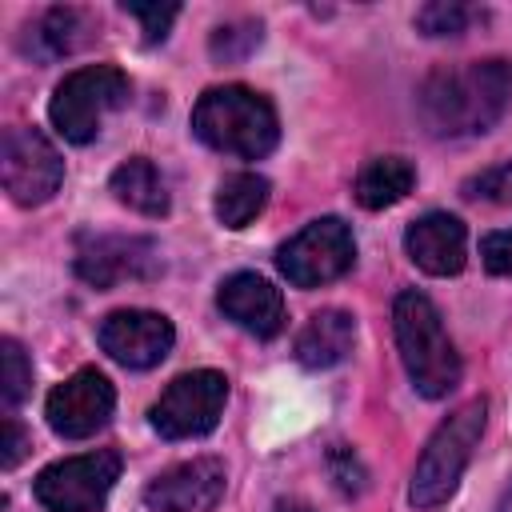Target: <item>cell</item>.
<instances>
[{
	"mask_svg": "<svg viewBox=\"0 0 512 512\" xmlns=\"http://www.w3.org/2000/svg\"><path fill=\"white\" fill-rule=\"evenodd\" d=\"M412 184H416L412 160H404V156H372L356 176V200L376 212V208H388V204L404 200L412 192Z\"/></svg>",
	"mask_w": 512,
	"mask_h": 512,
	"instance_id": "cell-18",
	"label": "cell"
},
{
	"mask_svg": "<svg viewBox=\"0 0 512 512\" xmlns=\"http://www.w3.org/2000/svg\"><path fill=\"white\" fill-rule=\"evenodd\" d=\"M484 420H488V404L468 400L432 432V440L424 444V452L416 460L412 488H408V500L416 508H440L456 492V484L484 436Z\"/></svg>",
	"mask_w": 512,
	"mask_h": 512,
	"instance_id": "cell-4",
	"label": "cell"
},
{
	"mask_svg": "<svg viewBox=\"0 0 512 512\" xmlns=\"http://www.w3.org/2000/svg\"><path fill=\"white\" fill-rule=\"evenodd\" d=\"M480 260L496 276H512V228L508 232H488L480 240Z\"/></svg>",
	"mask_w": 512,
	"mask_h": 512,
	"instance_id": "cell-27",
	"label": "cell"
},
{
	"mask_svg": "<svg viewBox=\"0 0 512 512\" xmlns=\"http://www.w3.org/2000/svg\"><path fill=\"white\" fill-rule=\"evenodd\" d=\"M392 328H396V348L400 360L408 368V380L420 396L440 400L460 384V352L444 332V320L436 312V304L416 292L404 288L392 304Z\"/></svg>",
	"mask_w": 512,
	"mask_h": 512,
	"instance_id": "cell-3",
	"label": "cell"
},
{
	"mask_svg": "<svg viewBox=\"0 0 512 512\" xmlns=\"http://www.w3.org/2000/svg\"><path fill=\"white\" fill-rule=\"evenodd\" d=\"M356 344V320L340 308H324L316 316H308V324L296 336V360L304 368H332L340 360H348Z\"/></svg>",
	"mask_w": 512,
	"mask_h": 512,
	"instance_id": "cell-16",
	"label": "cell"
},
{
	"mask_svg": "<svg viewBox=\"0 0 512 512\" xmlns=\"http://www.w3.org/2000/svg\"><path fill=\"white\" fill-rule=\"evenodd\" d=\"M160 272V252L144 236H92L76 252V276L92 288H112L120 280H148Z\"/></svg>",
	"mask_w": 512,
	"mask_h": 512,
	"instance_id": "cell-12",
	"label": "cell"
},
{
	"mask_svg": "<svg viewBox=\"0 0 512 512\" xmlns=\"http://www.w3.org/2000/svg\"><path fill=\"white\" fill-rule=\"evenodd\" d=\"M420 120L432 136H476L488 132L512 104V60H468L460 68H440L424 80Z\"/></svg>",
	"mask_w": 512,
	"mask_h": 512,
	"instance_id": "cell-1",
	"label": "cell"
},
{
	"mask_svg": "<svg viewBox=\"0 0 512 512\" xmlns=\"http://www.w3.org/2000/svg\"><path fill=\"white\" fill-rule=\"evenodd\" d=\"M496 512H512V488H504V496H500V504H496Z\"/></svg>",
	"mask_w": 512,
	"mask_h": 512,
	"instance_id": "cell-30",
	"label": "cell"
},
{
	"mask_svg": "<svg viewBox=\"0 0 512 512\" xmlns=\"http://www.w3.org/2000/svg\"><path fill=\"white\" fill-rule=\"evenodd\" d=\"M28 448H32L28 432H24L12 416H4V424H0V468H16Z\"/></svg>",
	"mask_w": 512,
	"mask_h": 512,
	"instance_id": "cell-28",
	"label": "cell"
},
{
	"mask_svg": "<svg viewBox=\"0 0 512 512\" xmlns=\"http://www.w3.org/2000/svg\"><path fill=\"white\" fill-rule=\"evenodd\" d=\"M472 16L476 12L468 4H460V0H432V4H424L416 12V28L424 36H460Z\"/></svg>",
	"mask_w": 512,
	"mask_h": 512,
	"instance_id": "cell-22",
	"label": "cell"
},
{
	"mask_svg": "<svg viewBox=\"0 0 512 512\" xmlns=\"http://www.w3.org/2000/svg\"><path fill=\"white\" fill-rule=\"evenodd\" d=\"M112 408H116L112 380L96 368H80L76 376H68L64 384H56L48 392L44 416H48V428L56 436L84 440V436H96L112 420Z\"/></svg>",
	"mask_w": 512,
	"mask_h": 512,
	"instance_id": "cell-10",
	"label": "cell"
},
{
	"mask_svg": "<svg viewBox=\"0 0 512 512\" xmlns=\"http://www.w3.org/2000/svg\"><path fill=\"white\" fill-rule=\"evenodd\" d=\"M268 204V180L256 172H236L228 180H220L216 188V220L224 228H244L252 224Z\"/></svg>",
	"mask_w": 512,
	"mask_h": 512,
	"instance_id": "cell-19",
	"label": "cell"
},
{
	"mask_svg": "<svg viewBox=\"0 0 512 512\" xmlns=\"http://www.w3.org/2000/svg\"><path fill=\"white\" fill-rule=\"evenodd\" d=\"M112 192L120 204H128L140 216H164L168 212V184L160 168L148 156H132L112 172Z\"/></svg>",
	"mask_w": 512,
	"mask_h": 512,
	"instance_id": "cell-17",
	"label": "cell"
},
{
	"mask_svg": "<svg viewBox=\"0 0 512 512\" xmlns=\"http://www.w3.org/2000/svg\"><path fill=\"white\" fill-rule=\"evenodd\" d=\"M352 260H356V240L340 216H320L276 248V268L296 288L332 284L352 268Z\"/></svg>",
	"mask_w": 512,
	"mask_h": 512,
	"instance_id": "cell-6",
	"label": "cell"
},
{
	"mask_svg": "<svg viewBox=\"0 0 512 512\" xmlns=\"http://www.w3.org/2000/svg\"><path fill=\"white\" fill-rule=\"evenodd\" d=\"M224 400H228V380H224V372L196 368V372L176 376V380L160 392V400L152 404L148 420H152V428H156L164 440L208 436V432L220 424Z\"/></svg>",
	"mask_w": 512,
	"mask_h": 512,
	"instance_id": "cell-7",
	"label": "cell"
},
{
	"mask_svg": "<svg viewBox=\"0 0 512 512\" xmlns=\"http://www.w3.org/2000/svg\"><path fill=\"white\" fill-rule=\"evenodd\" d=\"M100 348L124 368H156L172 352V320L148 308H120L100 320Z\"/></svg>",
	"mask_w": 512,
	"mask_h": 512,
	"instance_id": "cell-11",
	"label": "cell"
},
{
	"mask_svg": "<svg viewBox=\"0 0 512 512\" xmlns=\"http://www.w3.org/2000/svg\"><path fill=\"white\" fill-rule=\"evenodd\" d=\"M28 392H32V360L12 336H4L0 340V396L8 408H16Z\"/></svg>",
	"mask_w": 512,
	"mask_h": 512,
	"instance_id": "cell-21",
	"label": "cell"
},
{
	"mask_svg": "<svg viewBox=\"0 0 512 512\" xmlns=\"http://www.w3.org/2000/svg\"><path fill=\"white\" fill-rule=\"evenodd\" d=\"M404 248L412 264L428 276H456L468 260V232L456 216L448 212H424L420 220L408 224Z\"/></svg>",
	"mask_w": 512,
	"mask_h": 512,
	"instance_id": "cell-15",
	"label": "cell"
},
{
	"mask_svg": "<svg viewBox=\"0 0 512 512\" xmlns=\"http://www.w3.org/2000/svg\"><path fill=\"white\" fill-rule=\"evenodd\" d=\"M0 180L20 208H36L56 196L64 160L40 128H8L0 140Z\"/></svg>",
	"mask_w": 512,
	"mask_h": 512,
	"instance_id": "cell-9",
	"label": "cell"
},
{
	"mask_svg": "<svg viewBox=\"0 0 512 512\" xmlns=\"http://www.w3.org/2000/svg\"><path fill=\"white\" fill-rule=\"evenodd\" d=\"M220 496H224V464L216 456L172 464L144 488V504L152 512H212Z\"/></svg>",
	"mask_w": 512,
	"mask_h": 512,
	"instance_id": "cell-13",
	"label": "cell"
},
{
	"mask_svg": "<svg viewBox=\"0 0 512 512\" xmlns=\"http://www.w3.org/2000/svg\"><path fill=\"white\" fill-rule=\"evenodd\" d=\"M256 44H260V24L256 20H236V24H224V28L212 32L208 52L216 60H244Z\"/></svg>",
	"mask_w": 512,
	"mask_h": 512,
	"instance_id": "cell-23",
	"label": "cell"
},
{
	"mask_svg": "<svg viewBox=\"0 0 512 512\" xmlns=\"http://www.w3.org/2000/svg\"><path fill=\"white\" fill-rule=\"evenodd\" d=\"M124 12H132L140 20V32H144V44H156L168 36L172 20L180 16V4H124Z\"/></svg>",
	"mask_w": 512,
	"mask_h": 512,
	"instance_id": "cell-25",
	"label": "cell"
},
{
	"mask_svg": "<svg viewBox=\"0 0 512 512\" xmlns=\"http://www.w3.org/2000/svg\"><path fill=\"white\" fill-rule=\"evenodd\" d=\"M272 512H312V508H308V504H300V500H280Z\"/></svg>",
	"mask_w": 512,
	"mask_h": 512,
	"instance_id": "cell-29",
	"label": "cell"
},
{
	"mask_svg": "<svg viewBox=\"0 0 512 512\" xmlns=\"http://www.w3.org/2000/svg\"><path fill=\"white\" fill-rule=\"evenodd\" d=\"M128 96H132V80L116 64H88V68L68 72L56 84V92L48 100V116L64 140L92 144L104 116L124 108Z\"/></svg>",
	"mask_w": 512,
	"mask_h": 512,
	"instance_id": "cell-5",
	"label": "cell"
},
{
	"mask_svg": "<svg viewBox=\"0 0 512 512\" xmlns=\"http://www.w3.org/2000/svg\"><path fill=\"white\" fill-rule=\"evenodd\" d=\"M84 32H88V20L76 8H52L36 24V40H40V52L44 56H64V52L80 48L84 44Z\"/></svg>",
	"mask_w": 512,
	"mask_h": 512,
	"instance_id": "cell-20",
	"label": "cell"
},
{
	"mask_svg": "<svg viewBox=\"0 0 512 512\" xmlns=\"http://www.w3.org/2000/svg\"><path fill=\"white\" fill-rule=\"evenodd\" d=\"M464 196L468 200H492V204H512V160L484 168L480 176L464 180Z\"/></svg>",
	"mask_w": 512,
	"mask_h": 512,
	"instance_id": "cell-24",
	"label": "cell"
},
{
	"mask_svg": "<svg viewBox=\"0 0 512 512\" xmlns=\"http://www.w3.org/2000/svg\"><path fill=\"white\" fill-rule=\"evenodd\" d=\"M216 308L256 340H272L284 328V296L272 280H264L256 272L228 276L216 292Z\"/></svg>",
	"mask_w": 512,
	"mask_h": 512,
	"instance_id": "cell-14",
	"label": "cell"
},
{
	"mask_svg": "<svg viewBox=\"0 0 512 512\" xmlns=\"http://www.w3.org/2000/svg\"><path fill=\"white\" fill-rule=\"evenodd\" d=\"M192 132L224 156L260 160L276 148L280 120H276V108L268 104V96H260L244 84H220L196 100Z\"/></svg>",
	"mask_w": 512,
	"mask_h": 512,
	"instance_id": "cell-2",
	"label": "cell"
},
{
	"mask_svg": "<svg viewBox=\"0 0 512 512\" xmlns=\"http://www.w3.org/2000/svg\"><path fill=\"white\" fill-rule=\"evenodd\" d=\"M116 476H120V452L100 448L48 464L36 476L32 492L48 512H96L108 500Z\"/></svg>",
	"mask_w": 512,
	"mask_h": 512,
	"instance_id": "cell-8",
	"label": "cell"
},
{
	"mask_svg": "<svg viewBox=\"0 0 512 512\" xmlns=\"http://www.w3.org/2000/svg\"><path fill=\"white\" fill-rule=\"evenodd\" d=\"M328 468H332V476H336V484H340V492H360L364 488V468H360V460H356V452L352 448H344V444H336L332 452H328Z\"/></svg>",
	"mask_w": 512,
	"mask_h": 512,
	"instance_id": "cell-26",
	"label": "cell"
}]
</instances>
